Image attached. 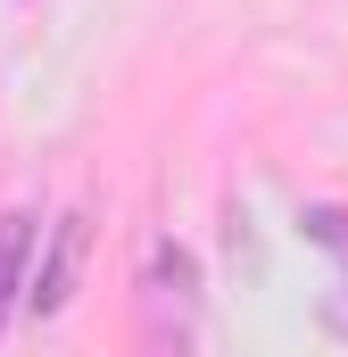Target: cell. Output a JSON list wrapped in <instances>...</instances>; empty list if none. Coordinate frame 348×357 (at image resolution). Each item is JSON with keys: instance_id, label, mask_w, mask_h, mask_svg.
<instances>
[{"instance_id": "1", "label": "cell", "mask_w": 348, "mask_h": 357, "mask_svg": "<svg viewBox=\"0 0 348 357\" xmlns=\"http://www.w3.org/2000/svg\"><path fill=\"white\" fill-rule=\"evenodd\" d=\"M141 341L150 357H191L199 341V258L182 241H158L141 266Z\"/></svg>"}, {"instance_id": "2", "label": "cell", "mask_w": 348, "mask_h": 357, "mask_svg": "<svg viewBox=\"0 0 348 357\" xmlns=\"http://www.w3.org/2000/svg\"><path fill=\"white\" fill-rule=\"evenodd\" d=\"M84 250H91V216L84 208H67L58 225H50V241H42V258L25 274V316H58L67 299H75V274H84Z\"/></svg>"}, {"instance_id": "3", "label": "cell", "mask_w": 348, "mask_h": 357, "mask_svg": "<svg viewBox=\"0 0 348 357\" xmlns=\"http://www.w3.org/2000/svg\"><path fill=\"white\" fill-rule=\"evenodd\" d=\"M25 250H33V216H0V324L8 307H25Z\"/></svg>"}, {"instance_id": "4", "label": "cell", "mask_w": 348, "mask_h": 357, "mask_svg": "<svg viewBox=\"0 0 348 357\" xmlns=\"http://www.w3.org/2000/svg\"><path fill=\"white\" fill-rule=\"evenodd\" d=\"M299 225H307V241H324V250H340V258H348V208H307Z\"/></svg>"}]
</instances>
